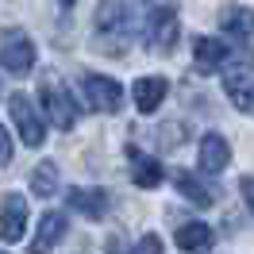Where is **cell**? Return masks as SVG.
Returning a JSON list of instances; mask_svg holds the SVG:
<instances>
[{
	"label": "cell",
	"mask_w": 254,
	"mask_h": 254,
	"mask_svg": "<svg viewBox=\"0 0 254 254\" xmlns=\"http://www.w3.org/2000/svg\"><path fill=\"white\" fill-rule=\"evenodd\" d=\"M96 43L100 50H108V54H124L131 47V39L139 31V16H135V8L127 4V0H104L100 8H96Z\"/></svg>",
	"instance_id": "obj_1"
},
{
	"label": "cell",
	"mask_w": 254,
	"mask_h": 254,
	"mask_svg": "<svg viewBox=\"0 0 254 254\" xmlns=\"http://www.w3.org/2000/svg\"><path fill=\"white\" fill-rule=\"evenodd\" d=\"M39 62V50H35L31 35L19 31V27H8L0 35V65L12 73V77H27Z\"/></svg>",
	"instance_id": "obj_2"
},
{
	"label": "cell",
	"mask_w": 254,
	"mask_h": 254,
	"mask_svg": "<svg viewBox=\"0 0 254 254\" xmlns=\"http://www.w3.org/2000/svg\"><path fill=\"white\" fill-rule=\"evenodd\" d=\"M177 35H181V19H177L174 8H162V12H150L143 19V43L146 50H154V54H170L177 43Z\"/></svg>",
	"instance_id": "obj_3"
},
{
	"label": "cell",
	"mask_w": 254,
	"mask_h": 254,
	"mask_svg": "<svg viewBox=\"0 0 254 254\" xmlns=\"http://www.w3.org/2000/svg\"><path fill=\"white\" fill-rule=\"evenodd\" d=\"M8 112H12V124H16L19 139H23L27 146H43V139H47V124H43L39 108L31 104V96H27V93H12Z\"/></svg>",
	"instance_id": "obj_4"
},
{
	"label": "cell",
	"mask_w": 254,
	"mask_h": 254,
	"mask_svg": "<svg viewBox=\"0 0 254 254\" xmlns=\"http://www.w3.org/2000/svg\"><path fill=\"white\" fill-rule=\"evenodd\" d=\"M81 93H85V104H89V108L104 112V116L120 112V104H124V89H120V81L104 77V73H85V77H81Z\"/></svg>",
	"instance_id": "obj_5"
},
{
	"label": "cell",
	"mask_w": 254,
	"mask_h": 254,
	"mask_svg": "<svg viewBox=\"0 0 254 254\" xmlns=\"http://www.w3.org/2000/svg\"><path fill=\"white\" fill-rule=\"evenodd\" d=\"M43 108H47V120L58 131H73L77 124V104H73V96L65 93L62 81H43Z\"/></svg>",
	"instance_id": "obj_6"
},
{
	"label": "cell",
	"mask_w": 254,
	"mask_h": 254,
	"mask_svg": "<svg viewBox=\"0 0 254 254\" xmlns=\"http://www.w3.org/2000/svg\"><path fill=\"white\" fill-rule=\"evenodd\" d=\"M223 93L239 112H254V62H239L223 73Z\"/></svg>",
	"instance_id": "obj_7"
},
{
	"label": "cell",
	"mask_w": 254,
	"mask_h": 254,
	"mask_svg": "<svg viewBox=\"0 0 254 254\" xmlns=\"http://www.w3.org/2000/svg\"><path fill=\"white\" fill-rule=\"evenodd\" d=\"M27 235V200L19 192H8L0 204V239L4 243H19Z\"/></svg>",
	"instance_id": "obj_8"
},
{
	"label": "cell",
	"mask_w": 254,
	"mask_h": 254,
	"mask_svg": "<svg viewBox=\"0 0 254 254\" xmlns=\"http://www.w3.org/2000/svg\"><path fill=\"white\" fill-rule=\"evenodd\" d=\"M65 227H69V223H65L62 212H43L39 231H35V239H31V247H27V251H31V254H50L65 239Z\"/></svg>",
	"instance_id": "obj_9"
},
{
	"label": "cell",
	"mask_w": 254,
	"mask_h": 254,
	"mask_svg": "<svg viewBox=\"0 0 254 254\" xmlns=\"http://www.w3.org/2000/svg\"><path fill=\"white\" fill-rule=\"evenodd\" d=\"M227 162H231V146H227V139H223L220 131L200 135V170L204 174H223Z\"/></svg>",
	"instance_id": "obj_10"
},
{
	"label": "cell",
	"mask_w": 254,
	"mask_h": 254,
	"mask_svg": "<svg viewBox=\"0 0 254 254\" xmlns=\"http://www.w3.org/2000/svg\"><path fill=\"white\" fill-rule=\"evenodd\" d=\"M220 31H227L235 43H251L254 39V12L247 4H227L220 12Z\"/></svg>",
	"instance_id": "obj_11"
},
{
	"label": "cell",
	"mask_w": 254,
	"mask_h": 254,
	"mask_svg": "<svg viewBox=\"0 0 254 254\" xmlns=\"http://www.w3.org/2000/svg\"><path fill=\"white\" fill-rule=\"evenodd\" d=\"M166 93H170V81L166 77H139L135 81V89H131V96H135V108L143 112V116H150V112L162 108V100H166Z\"/></svg>",
	"instance_id": "obj_12"
},
{
	"label": "cell",
	"mask_w": 254,
	"mask_h": 254,
	"mask_svg": "<svg viewBox=\"0 0 254 254\" xmlns=\"http://www.w3.org/2000/svg\"><path fill=\"white\" fill-rule=\"evenodd\" d=\"M127 158H131V181L139 185V189H158L162 177H166V170H162L158 158H150V154H143V150H127Z\"/></svg>",
	"instance_id": "obj_13"
},
{
	"label": "cell",
	"mask_w": 254,
	"mask_h": 254,
	"mask_svg": "<svg viewBox=\"0 0 254 254\" xmlns=\"http://www.w3.org/2000/svg\"><path fill=\"white\" fill-rule=\"evenodd\" d=\"M192 62H196L200 73L223 69V62H227V43H223V39H212V35L196 39V43H192Z\"/></svg>",
	"instance_id": "obj_14"
},
{
	"label": "cell",
	"mask_w": 254,
	"mask_h": 254,
	"mask_svg": "<svg viewBox=\"0 0 254 254\" xmlns=\"http://www.w3.org/2000/svg\"><path fill=\"white\" fill-rule=\"evenodd\" d=\"M174 185H177V192H181L185 200H192L196 208L216 204V189H212V185H208V181H204L200 174H192V170H177Z\"/></svg>",
	"instance_id": "obj_15"
},
{
	"label": "cell",
	"mask_w": 254,
	"mask_h": 254,
	"mask_svg": "<svg viewBox=\"0 0 254 254\" xmlns=\"http://www.w3.org/2000/svg\"><path fill=\"white\" fill-rule=\"evenodd\" d=\"M69 208L89 216V220H104L108 216V192L104 189H69Z\"/></svg>",
	"instance_id": "obj_16"
},
{
	"label": "cell",
	"mask_w": 254,
	"mask_h": 254,
	"mask_svg": "<svg viewBox=\"0 0 254 254\" xmlns=\"http://www.w3.org/2000/svg\"><path fill=\"white\" fill-rule=\"evenodd\" d=\"M177 247H181L185 254L208 251V247H212V227H208V223H200V220L181 223V227H177Z\"/></svg>",
	"instance_id": "obj_17"
},
{
	"label": "cell",
	"mask_w": 254,
	"mask_h": 254,
	"mask_svg": "<svg viewBox=\"0 0 254 254\" xmlns=\"http://www.w3.org/2000/svg\"><path fill=\"white\" fill-rule=\"evenodd\" d=\"M31 192L35 196H54V192H58V162H39V166H35Z\"/></svg>",
	"instance_id": "obj_18"
},
{
	"label": "cell",
	"mask_w": 254,
	"mask_h": 254,
	"mask_svg": "<svg viewBox=\"0 0 254 254\" xmlns=\"http://www.w3.org/2000/svg\"><path fill=\"white\" fill-rule=\"evenodd\" d=\"M127 254H162V239H158V235H143Z\"/></svg>",
	"instance_id": "obj_19"
},
{
	"label": "cell",
	"mask_w": 254,
	"mask_h": 254,
	"mask_svg": "<svg viewBox=\"0 0 254 254\" xmlns=\"http://www.w3.org/2000/svg\"><path fill=\"white\" fill-rule=\"evenodd\" d=\"M12 162V135L4 131V124H0V170Z\"/></svg>",
	"instance_id": "obj_20"
},
{
	"label": "cell",
	"mask_w": 254,
	"mask_h": 254,
	"mask_svg": "<svg viewBox=\"0 0 254 254\" xmlns=\"http://www.w3.org/2000/svg\"><path fill=\"white\" fill-rule=\"evenodd\" d=\"M239 189H243V200H247V208L254 212V177H243V181H239Z\"/></svg>",
	"instance_id": "obj_21"
},
{
	"label": "cell",
	"mask_w": 254,
	"mask_h": 254,
	"mask_svg": "<svg viewBox=\"0 0 254 254\" xmlns=\"http://www.w3.org/2000/svg\"><path fill=\"white\" fill-rule=\"evenodd\" d=\"M62 4H65V8H73V4H77V0H62Z\"/></svg>",
	"instance_id": "obj_22"
},
{
	"label": "cell",
	"mask_w": 254,
	"mask_h": 254,
	"mask_svg": "<svg viewBox=\"0 0 254 254\" xmlns=\"http://www.w3.org/2000/svg\"><path fill=\"white\" fill-rule=\"evenodd\" d=\"M0 93H4V85H0Z\"/></svg>",
	"instance_id": "obj_23"
},
{
	"label": "cell",
	"mask_w": 254,
	"mask_h": 254,
	"mask_svg": "<svg viewBox=\"0 0 254 254\" xmlns=\"http://www.w3.org/2000/svg\"><path fill=\"white\" fill-rule=\"evenodd\" d=\"M0 254H4V251H0Z\"/></svg>",
	"instance_id": "obj_24"
}]
</instances>
